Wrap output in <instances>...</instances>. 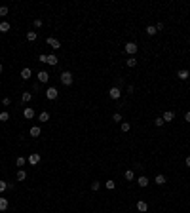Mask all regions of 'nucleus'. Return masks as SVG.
<instances>
[{"label": "nucleus", "instance_id": "6", "mask_svg": "<svg viewBox=\"0 0 190 213\" xmlns=\"http://www.w3.org/2000/svg\"><path fill=\"white\" fill-rule=\"evenodd\" d=\"M40 160H42V158H40V154H38V152H33V154L27 158V162H29L30 166H36V164H40Z\"/></svg>", "mask_w": 190, "mask_h": 213}, {"label": "nucleus", "instance_id": "10", "mask_svg": "<svg viewBox=\"0 0 190 213\" xmlns=\"http://www.w3.org/2000/svg\"><path fill=\"white\" fill-rule=\"evenodd\" d=\"M23 116L27 118V120H30V118H34V108H33V107H25V111H23Z\"/></svg>", "mask_w": 190, "mask_h": 213}, {"label": "nucleus", "instance_id": "21", "mask_svg": "<svg viewBox=\"0 0 190 213\" xmlns=\"http://www.w3.org/2000/svg\"><path fill=\"white\" fill-rule=\"evenodd\" d=\"M124 177H126V181H133V179H135V173H133V169H126Z\"/></svg>", "mask_w": 190, "mask_h": 213}, {"label": "nucleus", "instance_id": "17", "mask_svg": "<svg viewBox=\"0 0 190 213\" xmlns=\"http://www.w3.org/2000/svg\"><path fill=\"white\" fill-rule=\"evenodd\" d=\"M15 177H17V183H21V181H25V179H27V171H25V169H19Z\"/></svg>", "mask_w": 190, "mask_h": 213}, {"label": "nucleus", "instance_id": "23", "mask_svg": "<svg viewBox=\"0 0 190 213\" xmlns=\"http://www.w3.org/2000/svg\"><path fill=\"white\" fill-rule=\"evenodd\" d=\"M10 30V23L8 21H0V33H8Z\"/></svg>", "mask_w": 190, "mask_h": 213}, {"label": "nucleus", "instance_id": "25", "mask_svg": "<svg viewBox=\"0 0 190 213\" xmlns=\"http://www.w3.org/2000/svg\"><path fill=\"white\" fill-rule=\"evenodd\" d=\"M105 186L109 190H114L116 189V181H112V179H109V181H105Z\"/></svg>", "mask_w": 190, "mask_h": 213}, {"label": "nucleus", "instance_id": "19", "mask_svg": "<svg viewBox=\"0 0 190 213\" xmlns=\"http://www.w3.org/2000/svg\"><path fill=\"white\" fill-rule=\"evenodd\" d=\"M36 38H38L36 30H29V33H27V40H29V42H34Z\"/></svg>", "mask_w": 190, "mask_h": 213}, {"label": "nucleus", "instance_id": "41", "mask_svg": "<svg viewBox=\"0 0 190 213\" xmlns=\"http://www.w3.org/2000/svg\"><path fill=\"white\" fill-rule=\"evenodd\" d=\"M186 166L190 168V156H186Z\"/></svg>", "mask_w": 190, "mask_h": 213}, {"label": "nucleus", "instance_id": "16", "mask_svg": "<svg viewBox=\"0 0 190 213\" xmlns=\"http://www.w3.org/2000/svg\"><path fill=\"white\" fill-rule=\"evenodd\" d=\"M57 63H59L57 55H55V53H50V55H48V65H51V67H55V65H57Z\"/></svg>", "mask_w": 190, "mask_h": 213}, {"label": "nucleus", "instance_id": "32", "mask_svg": "<svg viewBox=\"0 0 190 213\" xmlns=\"http://www.w3.org/2000/svg\"><path fill=\"white\" fill-rule=\"evenodd\" d=\"M4 190H8V183L6 181H0V194H2Z\"/></svg>", "mask_w": 190, "mask_h": 213}, {"label": "nucleus", "instance_id": "22", "mask_svg": "<svg viewBox=\"0 0 190 213\" xmlns=\"http://www.w3.org/2000/svg\"><path fill=\"white\" fill-rule=\"evenodd\" d=\"M126 65H127V67H129V69H133V67H135V65H137V59H135V55H133V57H127V61H126Z\"/></svg>", "mask_w": 190, "mask_h": 213}, {"label": "nucleus", "instance_id": "1", "mask_svg": "<svg viewBox=\"0 0 190 213\" xmlns=\"http://www.w3.org/2000/svg\"><path fill=\"white\" fill-rule=\"evenodd\" d=\"M72 82H74V78H72V72H70V71H63V72H61V84H63V86H72Z\"/></svg>", "mask_w": 190, "mask_h": 213}, {"label": "nucleus", "instance_id": "28", "mask_svg": "<svg viewBox=\"0 0 190 213\" xmlns=\"http://www.w3.org/2000/svg\"><path fill=\"white\" fill-rule=\"evenodd\" d=\"M38 120H40V122H48V120H50V112H40Z\"/></svg>", "mask_w": 190, "mask_h": 213}, {"label": "nucleus", "instance_id": "26", "mask_svg": "<svg viewBox=\"0 0 190 213\" xmlns=\"http://www.w3.org/2000/svg\"><path fill=\"white\" fill-rule=\"evenodd\" d=\"M120 128H122V131H124V133H127V131L131 129V124H129V122H122Z\"/></svg>", "mask_w": 190, "mask_h": 213}, {"label": "nucleus", "instance_id": "38", "mask_svg": "<svg viewBox=\"0 0 190 213\" xmlns=\"http://www.w3.org/2000/svg\"><path fill=\"white\" fill-rule=\"evenodd\" d=\"M120 86H124V78H118L116 80V88H120Z\"/></svg>", "mask_w": 190, "mask_h": 213}, {"label": "nucleus", "instance_id": "37", "mask_svg": "<svg viewBox=\"0 0 190 213\" xmlns=\"http://www.w3.org/2000/svg\"><path fill=\"white\" fill-rule=\"evenodd\" d=\"M34 27H36V29L42 27V19H34Z\"/></svg>", "mask_w": 190, "mask_h": 213}, {"label": "nucleus", "instance_id": "11", "mask_svg": "<svg viewBox=\"0 0 190 213\" xmlns=\"http://www.w3.org/2000/svg\"><path fill=\"white\" fill-rule=\"evenodd\" d=\"M19 76H21L23 80H29L30 76H33V71H30L29 67H25V69H21V74H19Z\"/></svg>", "mask_w": 190, "mask_h": 213}, {"label": "nucleus", "instance_id": "15", "mask_svg": "<svg viewBox=\"0 0 190 213\" xmlns=\"http://www.w3.org/2000/svg\"><path fill=\"white\" fill-rule=\"evenodd\" d=\"M8 207H10V202H8V198L0 196V211H6Z\"/></svg>", "mask_w": 190, "mask_h": 213}, {"label": "nucleus", "instance_id": "42", "mask_svg": "<svg viewBox=\"0 0 190 213\" xmlns=\"http://www.w3.org/2000/svg\"><path fill=\"white\" fill-rule=\"evenodd\" d=\"M4 71V67H2V63H0V72H2Z\"/></svg>", "mask_w": 190, "mask_h": 213}, {"label": "nucleus", "instance_id": "20", "mask_svg": "<svg viewBox=\"0 0 190 213\" xmlns=\"http://www.w3.org/2000/svg\"><path fill=\"white\" fill-rule=\"evenodd\" d=\"M145 33H146L148 36H154V34L158 33V30H156V27H154V25H148V27L145 29Z\"/></svg>", "mask_w": 190, "mask_h": 213}, {"label": "nucleus", "instance_id": "8", "mask_svg": "<svg viewBox=\"0 0 190 213\" xmlns=\"http://www.w3.org/2000/svg\"><path fill=\"white\" fill-rule=\"evenodd\" d=\"M162 118H163V122H173V120H175V112H173V111H166Z\"/></svg>", "mask_w": 190, "mask_h": 213}, {"label": "nucleus", "instance_id": "12", "mask_svg": "<svg viewBox=\"0 0 190 213\" xmlns=\"http://www.w3.org/2000/svg\"><path fill=\"white\" fill-rule=\"evenodd\" d=\"M148 183H150V181H148V177H145V175H141V177L137 179V185H139L141 189H146V186H148Z\"/></svg>", "mask_w": 190, "mask_h": 213}, {"label": "nucleus", "instance_id": "36", "mask_svg": "<svg viewBox=\"0 0 190 213\" xmlns=\"http://www.w3.org/2000/svg\"><path fill=\"white\" fill-rule=\"evenodd\" d=\"M38 59H40V63H48V55H46V53H42Z\"/></svg>", "mask_w": 190, "mask_h": 213}, {"label": "nucleus", "instance_id": "7", "mask_svg": "<svg viewBox=\"0 0 190 213\" xmlns=\"http://www.w3.org/2000/svg\"><path fill=\"white\" fill-rule=\"evenodd\" d=\"M48 80H50V72L40 71V72H38V82H40V84H46Z\"/></svg>", "mask_w": 190, "mask_h": 213}, {"label": "nucleus", "instance_id": "5", "mask_svg": "<svg viewBox=\"0 0 190 213\" xmlns=\"http://www.w3.org/2000/svg\"><path fill=\"white\" fill-rule=\"evenodd\" d=\"M57 95H59V91H57V88H48L46 90V97H48L50 101H53V99H57Z\"/></svg>", "mask_w": 190, "mask_h": 213}, {"label": "nucleus", "instance_id": "39", "mask_svg": "<svg viewBox=\"0 0 190 213\" xmlns=\"http://www.w3.org/2000/svg\"><path fill=\"white\" fill-rule=\"evenodd\" d=\"M133 91H135V88H133V86L129 84V86H127V93H129V95H131V93H133Z\"/></svg>", "mask_w": 190, "mask_h": 213}, {"label": "nucleus", "instance_id": "13", "mask_svg": "<svg viewBox=\"0 0 190 213\" xmlns=\"http://www.w3.org/2000/svg\"><path fill=\"white\" fill-rule=\"evenodd\" d=\"M137 209H139L141 213H146L148 211V204L145 200H139V202H137Z\"/></svg>", "mask_w": 190, "mask_h": 213}, {"label": "nucleus", "instance_id": "2", "mask_svg": "<svg viewBox=\"0 0 190 213\" xmlns=\"http://www.w3.org/2000/svg\"><path fill=\"white\" fill-rule=\"evenodd\" d=\"M126 53L127 55H129V57H133V55H135L137 53V50H139V46H137L135 42H126Z\"/></svg>", "mask_w": 190, "mask_h": 213}, {"label": "nucleus", "instance_id": "33", "mask_svg": "<svg viewBox=\"0 0 190 213\" xmlns=\"http://www.w3.org/2000/svg\"><path fill=\"white\" fill-rule=\"evenodd\" d=\"M154 124H156L158 128H162V126H163V124H166V122H163V118L160 116V118H156V120H154Z\"/></svg>", "mask_w": 190, "mask_h": 213}, {"label": "nucleus", "instance_id": "29", "mask_svg": "<svg viewBox=\"0 0 190 213\" xmlns=\"http://www.w3.org/2000/svg\"><path fill=\"white\" fill-rule=\"evenodd\" d=\"M8 120H10V112H6V111L0 112V122H8Z\"/></svg>", "mask_w": 190, "mask_h": 213}, {"label": "nucleus", "instance_id": "35", "mask_svg": "<svg viewBox=\"0 0 190 213\" xmlns=\"http://www.w3.org/2000/svg\"><path fill=\"white\" fill-rule=\"evenodd\" d=\"M2 105H4V107L12 105V99H10V97H4V99H2Z\"/></svg>", "mask_w": 190, "mask_h": 213}, {"label": "nucleus", "instance_id": "30", "mask_svg": "<svg viewBox=\"0 0 190 213\" xmlns=\"http://www.w3.org/2000/svg\"><path fill=\"white\" fill-rule=\"evenodd\" d=\"M99 189H101V183H99V181H93V183H91V190L97 192Z\"/></svg>", "mask_w": 190, "mask_h": 213}, {"label": "nucleus", "instance_id": "40", "mask_svg": "<svg viewBox=\"0 0 190 213\" xmlns=\"http://www.w3.org/2000/svg\"><path fill=\"white\" fill-rule=\"evenodd\" d=\"M184 120L190 122V111H188V112H184Z\"/></svg>", "mask_w": 190, "mask_h": 213}, {"label": "nucleus", "instance_id": "24", "mask_svg": "<svg viewBox=\"0 0 190 213\" xmlns=\"http://www.w3.org/2000/svg\"><path fill=\"white\" fill-rule=\"evenodd\" d=\"M15 164H17V168H23V166L27 164V158H25V156H17V160H15Z\"/></svg>", "mask_w": 190, "mask_h": 213}, {"label": "nucleus", "instance_id": "18", "mask_svg": "<svg viewBox=\"0 0 190 213\" xmlns=\"http://www.w3.org/2000/svg\"><path fill=\"white\" fill-rule=\"evenodd\" d=\"M30 99H33V93H30V91H23L21 93V101L23 103H29Z\"/></svg>", "mask_w": 190, "mask_h": 213}, {"label": "nucleus", "instance_id": "14", "mask_svg": "<svg viewBox=\"0 0 190 213\" xmlns=\"http://www.w3.org/2000/svg\"><path fill=\"white\" fill-rule=\"evenodd\" d=\"M29 133H30V137H40L42 129H40V126H33V128L29 129Z\"/></svg>", "mask_w": 190, "mask_h": 213}, {"label": "nucleus", "instance_id": "27", "mask_svg": "<svg viewBox=\"0 0 190 213\" xmlns=\"http://www.w3.org/2000/svg\"><path fill=\"white\" fill-rule=\"evenodd\" d=\"M156 185H160V186H162V185H166V175H162V173H160V175H156Z\"/></svg>", "mask_w": 190, "mask_h": 213}, {"label": "nucleus", "instance_id": "34", "mask_svg": "<svg viewBox=\"0 0 190 213\" xmlns=\"http://www.w3.org/2000/svg\"><path fill=\"white\" fill-rule=\"evenodd\" d=\"M8 12H10L8 6H0V15H2V17H4V15H8Z\"/></svg>", "mask_w": 190, "mask_h": 213}, {"label": "nucleus", "instance_id": "9", "mask_svg": "<svg viewBox=\"0 0 190 213\" xmlns=\"http://www.w3.org/2000/svg\"><path fill=\"white\" fill-rule=\"evenodd\" d=\"M177 78H179V80H188V78H190V72H188L186 69H181V71L177 72Z\"/></svg>", "mask_w": 190, "mask_h": 213}, {"label": "nucleus", "instance_id": "4", "mask_svg": "<svg viewBox=\"0 0 190 213\" xmlns=\"http://www.w3.org/2000/svg\"><path fill=\"white\" fill-rule=\"evenodd\" d=\"M46 44H48L51 50H59V48H61V42H59L57 38H53V36H50V38L46 40Z\"/></svg>", "mask_w": 190, "mask_h": 213}, {"label": "nucleus", "instance_id": "3", "mask_svg": "<svg viewBox=\"0 0 190 213\" xmlns=\"http://www.w3.org/2000/svg\"><path fill=\"white\" fill-rule=\"evenodd\" d=\"M109 95H110V99H120V97H122V90H120V88H116V86H112L110 88V90H109Z\"/></svg>", "mask_w": 190, "mask_h": 213}, {"label": "nucleus", "instance_id": "31", "mask_svg": "<svg viewBox=\"0 0 190 213\" xmlns=\"http://www.w3.org/2000/svg\"><path fill=\"white\" fill-rule=\"evenodd\" d=\"M112 122H122V114L114 112V114H112Z\"/></svg>", "mask_w": 190, "mask_h": 213}]
</instances>
